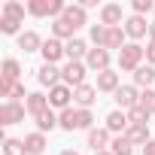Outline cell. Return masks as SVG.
<instances>
[{
	"mask_svg": "<svg viewBox=\"0 0 155 155\" xmlns=\"http://www.w3.org/2000/svg\"><path fill=\"white\" fill-rule=\"evenodd\" d=\"M64 9H67V3H61V0H31V3H28V12L37 15V18H46V15L61 18Z\"/></svg>",
	"mask_w": 155,
	"mask_h": 155,
	"instance_id": "obj_1",
	"label": "cell"
},
{
	"mask_svg": "<svg viewBox=\"0 0 155 155\" xmlns=\"http://www.w3.org/2000/svg\"><path fill=\"white\" fill-rule=\"evenodd\" d=\"M143 58H146V49H143V46H137V43H128V46L119 52V67L134 73L137 67H143V64H140Z\"/></svg>",
	"mask_w": 155,
	"mask_h": 155,
	"instance_id": "obj_2",
	"label": "cell"
},
{
	"mask_svg": "<svg viewBox=\"0 0 155 155\" xmlns=\"http://www.w3.org/2000/svg\"><path fill=\"white\" fill-rule=\"evenodd\" d=\"M61 73H64V85H70V88L85 85V64L82 61H67Z\"/></svg>",
	"mask_w": 155,
	"mask_h": 155,
	"instance_id": "obj_3",
	"label": "cell"
},
{
	"mask_svg": "<svg viewBox=\"0 0 155 155\" xmlns=\"http://www.w3.org/2000/svg\"><path fill=\"white\" fill-rule=\"evenodd\" d=\"M25 104L18 101H3V107H0V125H18L25 122Z\"/></svg>",
	"mask_w": 155,
	"mask_h": 155,
	"instance_id": "obj_4",
	"label": "cell"
},
{
	"mask_svg": "<svg viewBox=\"0 0 155 155\" xmlns=\"http://www.w3.org/2000/svg\"><path fill=\"white\" fill-rule=\"evenodd\" d=\"M70 97H73V88L70 85H55V88H49V107H58L61 113L64 110H70Z\"/></svg>",
	"mask_w": 155,
	"mask_h": 155,
	"instance_id": "obj_5",
	"label": "cell"
},
{
	"mask_svg": "<svg viewBox=\"0 0 155 155\" xmlns=\"http://www.w3.org/2000/svg\"><path fill=\"white\" fill-rule=\"evenodd\" d=\"M37 79H40V85L55 88V85H61V82H64V73H61L55 64H43V67L37 70Z\"/></svg>",
	"mask_w": 155,
	"mask_h": 155,
	"instance_id": "obj_6",
	"label": "cell"
},
{
	"mask_svg": "<svg viewBox=\"0 0 155 155\" xmlns=\"http://www.w3.org/2000/svg\"><path fill=\"white\" fill-rule=\"evenodd\" d=\"M122 18H125V15H122V6H119V3H107V6L101 9V25H104V28H119Z\"/></svg>",
	"mask_w": 155,
	"mask_h": 155,
	"instance_id": "obj_7",
	"label": "cell"
},
{
	"mask_svg": "<svg viewBox=\"0 0 155 155\" xmlns=\"http://www.w3.org/2000/svg\"><path fill=\"white\" fill-rule=\"evenodd\" d=\"M43 58H46V64H58V61L64 58V43L55 40V37H49V40L43 43Z\"/></svg>",
	"mask_w": 155,
	"mask_h": 155,
	"instance_id": "obj_8",
	"label": "cell"
},
{
	"mask_svg": "<svg viewBox=\"0 0 155 155\" xmlns=\"http://www.w3.org/2000/svg\"><path fill=\"white\" fill-rule=\"evenodd\" d=\"M85 67H91V70H97V73L110 70V52H107V49H91L88 58H85Z\"/></svg>",
	"mask_w": 155,
	"mask_h": 155,
	"instance_id": "obj_9",
	"label": "cell"
},
{
	"mask_svg": "<svg viewBox=\"0 0 155 155\" xmlns=\"http://www.w3.org/2000/svg\"><path fill=\"white\" fill-rule=\"evenodd\" d=\"M116 104H119V107H125V110H134V107L140 104L137 85H122V88L116 91Z\"/></svg>",
	"mask_w": 155,
	"mask_h": 155,
	"instance_id": "obj_10",
	"label": "cell"
},
{
	"mask_svg": "<svg viewBox=\"0 0 155 155\" xmlns=\"http://www.w3.org/2000/svg\"><path fill=\"white\" fill-rule=\"evenodd\" d=\"M131 128V122H128V113H122V110H113L110 116H107V131L110 134H125Z\"/></svg>",
	"mask_w": 155,
	"mask_h": 155,
	"instance_id": "obj_11",
	"label": "cell"
},
{
	"mask_svg": "<svg viewBox=\"0 0 155 155\" xmlns=\"http://www.w3.org/2000/svg\"><path fill=\"white\" fill-rule=\"evenodd\" d=\"M88 46H85V40H79V37H73L70 43H64V55L70 58V61H82V58H88Z\"/></svg>",
	"mask_w": 155,
	"mask_h": 155,
	"instance_id": "obj_12",
	"label": "cell"
},
{
	"mask_svg": "<svg viewBox=\"0 0 155 155\" xmlns=\"http://www.w3.org/2000/svg\"><path fill=\"white\" fill-rule=\"evenodd\" d=\"M73 101L79 104V110H88V107L97 101V88H94V85H79V88H73Z\"/></svg>",
	"mask_w": 155,
	"mask_h": 155,
	"instance_id": "obj_13",
	"label": "cell"
},
{
	"mask_svg": "<svg viewBox=\"0 0 155 155\" xmlns=\"http://www.w3.org/2000/svg\"><path fill=\"white\" fill-rule=\"evenodd\" d=\"M146 31H149V25H146V18H143V15H131V18L125 21V34H128L131 40L146 37Z\"/></svg>",
	"mask_w": 155,
	"mask_h": 155,
	"instance_id": "obj_14",
	"label": "cell"
},
{
	"mask_svg": "<svg viewBox=\"0 0 155 155\" xmlns=\"http://www.w3.org/2000/svg\"><path fill=\"white\" fill-rule=\"evenodd\" d=\"M43 37L37 34V31H25L21 37H18V49H25V52H43Z\"/></svg>",
	"mask_w": 155,
	"mask_h": 155,
	"instance_id": "obj_15",
	"label": "cell"
},
{
	"mask_svg": "<svg viewBox=\"0 0 155 155\" xmlns=\"http://www.w3.org/2000/svg\"><path fill=\"white\" fill-rule=\"evenodd\" d=\"M110 143H113V140H110V131H107V128H91V131H88V146H91L94 152H104Z\"/></svg>",
	"mask_w": 155,
	"mask_h": 155,
	"instance_id": "obj_16",
	"label": "cell"
},
{
	"mask_svg": "<svg viewBox=\"0 0 155 155\" xmlns=\"http://www.w3.org/2000/svg\"><path fill=\"white\" fill-rule=\"evenodd\" d=\"M122 85H119V73H113V70H104V73H97V91H110V94H116Z\"/></svg>",
	"mask_w": 155,
	"mask_h": 155,
	"instance_id": "obj_17",
	"label": "cell"
},
{
	"mask_svg": "<svg viewBox=\"0 0 155 155\" xmlns=\"http://www.w3.org/2000/svg\"><path fill=\"white\" fill-rule=\"evenodd\" d=\"M125 28H107V40H104V49L110 52V49H125L128 43H125Z\"/></svg>",
	"mask_w": 155,
	"mask_h": 155,
	"instance_id": "obj_18",
	"label": "cell"
},
{
	"mask_svg": "<svg viewBox=\"0 0 155 155\" xmlns=\"http://www.w3.org/2000/svg\"><path fill=\"white\" fill-rule=\"evenodd\" d=\"M25 107H28V113H31V116H40V113H46V110H49V97H46V94H40V91H31V94H28V101H25Z\"/></svg>",
	"mask_w": 155,
	"mask_h": 155,
	"instance_id": "obj_19",
	"label": "cell"
},
{
	"mask_svg": "<svg viewBox=\"0 0 155 155\" xmlns=\"http://www.w3.org/2000/svg\"><path fill=\"white\" fill-rule=\"evenodd\" d=\"M46 146H49V143H46V137H43L40 131H34V134L25 137V152H28V155H43Z\"/></svg>",
	"mask_w": 155,
	"mask_h": 155,
	"instance_id": "obj_20",
	"label": "cell"
},
{
	"mask_svg": "<svg viewBox=\"0 0 155 155\" xmlns=\"http://www.w3.org/2000/svg\"><path fill=\"white\" fill-rule=\"evenodd\" d=\"M61 18H64V21H70V25H73V28H82V25H85V21H88V15H85V9H82V6H79V3H76V6H73V3H70V6H67V9H64V15H61Z\"/></svg>",
	"mask_w": 155,
	"mask_h": 155,
	"instance_id": "obj_21",
	"label": "cell"
},
{
	"mask_svg": "<svg viewBox=\"0 0 155 155\" xmlns=\"http://www.w3.org/2000/svg\"><path fill=\"white\" fill-rule=\"evenodd\" d=\"M18 76H21V64L15 58H6L3 67H0V79H6V82H18Z\"/></svg>",
	"mask_w": 155,
	"mask_h": 155,
	"instance_id": "obj_22",
	"label": "cell"
},
{
	"mask_svg": "<svg viewBox=\"0 0 155 155\" xmlns=\"http://www.w3.org/2000/svg\"><path fill=\"white\" fill-rule=\"evenodd\" d=\"M73 34H76V28H73L70 21H64V18H55V21H52V37H55V40H67V43H70Z\"/></svg>",
	"mask_w": 155,
	"mask_h": 155,
	"instance_id": "obj_23",
	"label": "cell"
},
{
	"mask_svg": "<svg viewBox=\"0 0 155 155\" xmlns=\"http://www.w3.org/2000/svg\"><path fill=\"white\" fill-rule=\"evenodd\" d=\"M125 137L134 143V146H146L149 143V125H131L125 131Z\"/></svg>",
	"mask_w": 155,
	"mask_h": 155,
	"instance_id": "obj_24",
	"label": "cell"
},
{
	"mask_svg": "<svg viewBox=\"0 0 155 155\" xmlns=\"http://www.w3.org/2000/svg\"><path fill=\"white\" fill-rule=\"evenodd\" d=\"M152 82H155V67H137L134 70V85H140L146 91V88H152Z\"/></svg>",
	"mask_w": 155,
	"mask_h": 155,
	"instance_id": "obj_25",
	"label": "cell"
},
{
	"mask_svg": "<svg viewBox=\"0 0 155 155\" xmlns=\"http://www.w3.org/2000/svg\"><path fill=\"white\" fill-rule=\"evenodd\" d=\"M34 122H37V128H40V134H43V131H52V128H58V116L52 113V107H49L46 113H40V116H34Z\"/></svg>",
	"mask_w": 155,
	"mask_h": 155,
	"instance_id": "obj_26",
	"label": "cell"
},
{
	"mask_svg": "<svg viewBox=\"0 0 155 155\" xmlns=\"http://www.w3.org/2000/svg\"><path fill=\"white\" fill-rule=\"evenodd\" d=\"M110 152H113V155H131V152H134V143H131L125 134H119V137H113Z\"/></svg>",
	"mask_w": 155,
	"mask_h": 155,
	"instance_id": "obj_27",
	"label": "cell"
},
{
	"mask_svg": "<svg viewBox=\"0 0 155 155\" xmlns=\"http://www.w3.org/2000/svg\"><path fill=\"white\" fill-rule=\"evenodd\" d=\"M0 15L15 18V21H25V6L18 3V0H6V3H3V12H0Z\"/></svg>",
	"mask_w": 155,
	"mask_h": 155,
	"instance_id": "obj_28",
	"label": "cell"
},
{
	"mask_svg": "<svg viewBox=\"0 0 155 155\" xmlns=\"http://www.w3.org/2000/svg\"><path fill=\"white\" fill-rule=\"evenodd\" d=\"M58 128H64V131H76V128H79V122H76V110H73V107L64 110V113L58 116Z\"/></svg>",
	"mask_w": 155,
	"mask_h": 155,
	"instance_id": "obj_29",
	"label": "cell"
},
{
	"mask_svg": "<svg viewBox=\"0 0 155 155\" xmlns=\"http://www.w3.org/2000/svg\"><path fill=\"white\" fill-rule=\"evenodd\" d=\"M3 155H28V152H25V140L6 137V140H3Z\"/></svg>",
	"mask_w": 155,
	"mask_h": 155,
	"instance_id": "obj_30",
	"label": "cell"
},
{
	"mask_svg": "<svg viewBox=\"0 0 155 155\" xmlns=\"http://www.w3.org/2000/svg\"><path fill=\"white\" fill-rule=\"evenodd\" d=\"M128 122H131V125H149V113L137 104L134 110H128Z\"/></svg>",
	"mask_w": 155,
	"mask_h": 155,
	"instance_id": "obj_31",
	"label": "cell"
},
{
	"mask_svg": "<svg viewBox=\"0 0 155 155\" xmlns=\"http://www.w3.org/2000/svg\"><path fill=\"white\" fill-rule=\"evenodd\" d=\"M140 107H143V110H146L149 116L155 113V91H152V88H146V91H140Z\"/></svg>",
	"mask_w": 155,
	"mask_h": 155,
	"instance_id": "obj_32",
	"label": "cell"
},
{
	"mask_svg": "<svg viewBox=\"0 0 155 155\" xmlns=\"http://www.w3.org/2000/svg\"><path fill=\"white\" fill-rule=\"evenodd\" d=\"M104 40H107V28L104 25H91V43L97 49H104Z\"/></svg>",
	"mask_w": 155,
	"mask_h": 155,
	"instance_id": "obj_33",
	"label": "cell"
},
{
	"mask_svg": "<svg viewBox=\"0 0 155 155\" xmlns=\"http://www.w3.org/2000/svg\"><path fill=\"white\" fill-rule=\"evenodd\" d=\"M76 122H79V128H85V131H91V122H94V116H91V110H76Z\"/></svg>",
	"mask_w": 155,
	"mask_h": 155,
	"instance_id": "obj_34",
	"label": "cell"
},
{
	"mask_svg": "<svg viewBox=\"0 0 155 155\" xmlns=\"http://www.w3.org/2000/svg\"><path fill=\"white\" fill-rule=\"evenodd\" d=\"M18 25H21V21H15V18H6V15H0V31H3V34H18Z\"/></svg>",
	"mask_w": 155,
	"mask_h": 155,
	"instance_id": "obj_35",
	"label": "cell"
},
{
	"mask_svg": "<svg viewBox=\"0 0 155 155\" xmlns=\"http://www.w3.org/2000/svg\"><path fill=\"white\" fill-rule=\"evenodd\" d=\"M149 9H155L152 0H134V15H143V12H149Z\"/></svg>",
	"mask_w": 155,
	"mask_h": 155,
	"instance_id": "obj_36",
	"label": "cell"
},
{
	"mask_svg": "<svg viewBox=\"0 0 155 155\" xmlns=\"http://www.w3.org/2000/svg\"><path fill=\"white\" fill-rule=\"evenodd\" d=\"M146 61H149V67H155V40H149V46H146Z\"/></svg>",
	"mask_w": 155,
	"mask_h": 155,
	"instance_id": "obj_37",
	"label": "cell"
},
{
	"mask_svg": "<svg viewBox=\"0 0 155 155\" xmlns=\"http://www.w3.org/2000/svg\"><path fill=\"white\" fill-rule=\"evenodd\" d=\"M18 97H28V94H25V85H21V82H15V91H12V101H18Z\"/></svg>",
	"mask_w": 155,
	"mask_h": 155,
	"instance_id": "obj_38",
	"label": "cell"
},
{
	"mask_svg": "<svg viewBox=\"0 0 155 155\" xmlns=\"http://www.w3.org/2000/svg\"><path fill=\"white\" fill-rule=\"evenodd\" d=\"M143 155H155V140H149V143L143 146Z\"/></svg>",
	"mask_w": 155,
	"mask_h": 155,
	"instance_id": "obj_39",
	"label": "cell"
},
{
	"mask_svg": "<svg viewBox=\"0 0 155 155\" xmlns=\"http://www.w3.org/2000/svg\"><path fill=\"white\" fill-rule=\"evenodd\" d=\"M61 155H79V152H73V149H64V152H61Z\"/></svg>",
	"mask_w": 155,
	"mask_h": 155,
	"instance_id": "obj_40",
	"label": "cell"
},
{
	"mask_svg": "<svg viewBox=\"0 0 155 155\" xmlns=\"http://www.w3.org/2000/svg\"><path fill=\"white\" fill-rule=\"evenodd\" d=\"M149 37H152V40H155V25H149Z\"/></svg>",
	"mask_w": 155,
	"mask_h": 155,
	"instance_id": "obj_41",
	"label": "cell"
},
{
	"mask_svg": "<svg viewBox=\"0 0 155 155\" xmlns=\"http://www.w3.org/2000/svg\"><path fill=\"white\" fill-rule=\"evenodd\" d=\"M94 155H113V152H110V149H104V152H94Z\"/></svg>",
	"mask_w": 155,
	"mask_h": 155,
	"instance_id": "obj_42",
	"label": "cell"
}]
</instances>
